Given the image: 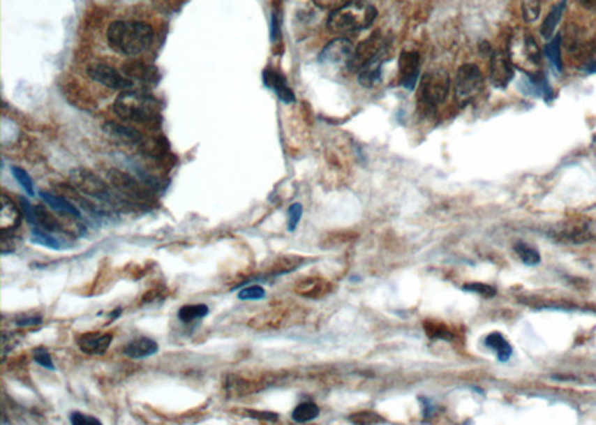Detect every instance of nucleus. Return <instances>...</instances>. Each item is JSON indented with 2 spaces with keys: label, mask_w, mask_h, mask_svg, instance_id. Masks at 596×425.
<instances>
[{
  "label": "nucleus",
  "mask_w": 596,
  "mask_h": 425,
  "mask_svg": "<svg viewBox=\"0 0 596 425\" xmlns=\"http://www.w3.org/2000/svg\"><path fill=\"white\" fill-rule=\"evenodd\" d=\"M40 199L45 202L51 209H54L55 212L68 215L75 218V220H81L82 215L81 211L76 208L72 200L66 199V195H59V194H52V193H47V191H40L39 193Z\"/></svg>",
  "instance_id": "obj_22"
},
{
  "label": "nucleus",
  "mask_w": 596,
  "mask_h": 425,
  "mask_svg": "<svg viewBox=\"0 0 596 425\" xmlns=\"http://www.w3.org/2000/svg\"><path fill=\"white\" fill-rule=\"evenodd\" d=\"M424 329H425L426 334L431 337V339H443V341L454 339V333H452L443 322L425 321Z\"/></svg>",
  "instance_id": "obj_33"
},
{
  "label": "nucleus",
  "mask_w": 596,
  "mask_h": 425,
  "mask_svg": "<svg viewBox=\"0 0 596 425\" xmlns=\"http://www.w3.org/2000/svg\"><path fill=\"white\" fill-rule=\"evenodd\" d=\"M331 290H333L331 283L327 279L319 278V276L304 278L301 281H298L294 287V291L298 294V296L306 297V299H322L327 296V294H329Z\"/></svg>",
  "instance_id": "obj_18"
},
{
  "label": "nucleus",
  "mask_w": 596,
  "mask_h": 425,
  "mask_svg": "<svg viewBox=\"0 0 596 425\" xmlns=\"http://www.w3.org/2000/svg\"><path fill=\"white\" fill-rule=\"evenodd\" d=\"M248 415L253 419H260V421H278V415L271 412H257V410H248Z\"/></svg>",
  "instance_id": "obj_46"
},
{
  "label": "nucleus",
  "mask_w": 596,
  "mask_h": 425,
  "mask_svg": "<svg viewBox=\"0 0 596 425\" xmlns=\"http://www.w3.org/2000/svg\"><path fill=\"white\" fill-rule=\"evenodd\" d=\"M35 225L43 228L48 233H64V227L43 204L35 206Z\"/></svg>",
  "instance_id": "obj_25"
},
{
  "label": "nucleus",
  "mask_w": 596,
  "mask_h": 425,
  "mask_svg": "<svg viewBox=\"0 0 596 425\" xmlns=\"http://www.w3.org/2000/svg\"><path fill=\"white\" fill-rule=\"evenodd\" d=\"M35 361L38 364H40L42 367H45L48 370H54L55 366L52 363V358L50 355V352L45 350V348H38L35 351Z\"/></svg>",
  "instance_id": "obj_42"
},
{
  "label": "nucleus",
  "mask_w": 596,
  "mask_h": 425,
  "mask_svg": "<svg viewBox=\"0 0 596 425\" xmlns=\"http://www.w3.org/2000/svg\"><path fill=\"white\" fill-rule=\"evenodd\" d=\"M70 422L73 425H100V419H97L94 417L85 415V413L81 412H72L70 413Z\"/></svg>",
  "instance_id": "obj_41"
},
{
  "label": "nucleus",
  "mask_w": 596,
  "mask_h": 425,
  "mask_svg": "<svg viewBox=\"0 0 596 425\" xmlns=\"http://www.w3.org/2000/svg\"><path fill=\"white\" fill-rule=\"evenodd\" d=\"M584 69H586L589 73H595L596 72V60H590Z\"/></svg>",
  "instance_id": "obj_48"
},
{
  "label": "nucleus",
  "mask_w": 596,
  "mask_h": 425,
  "mask_svg": "<svg viewBox=\"0 0 596 425\" xmlns=\"http://www.w3.org/2000/svg\"><path fill=\"white\" fill-rule=\"evenodd\" d=\"M106 40L115 52L137 57L152 45L154 30L142 21H114L106 31Z\"/></svg>",
  "instance_id": "obj_1"
},
{
  "label": "nucleus",
  "mask_w": 596,
  "mask_h": 425,
  "mask_svg": "<svg viewBox=\"0 0 596 425\" xmlns=\"http://www.w3.org/2000/svg\"><path fill=\"white\" fill-rule=\"evenodd\" d=\"M114 341L110 333H84L78 337V346L84 354L88 355H103Z\"/></svg>",
  "instance_id": "obj_17"
},
{
  "label": "nucleus",
  "mask_w": 596,
  "mask_h": 425,
  "mask_svg": "<svg viewBox=\"0 0 596 425\" xmlns=\"http://www.w3.org/2000/svg\"><path fill=\"white\" fill-rule=\"evenodd\" d=\"M262 80L269 89H271L276 94H278V97L282 102L285 103L295 102V96H294V91L288 87V81H286L279 72L266 70L262 75Z\"/></svg>",
  "instance_id": "obj_23"
},
{
  "label": "nucleus",
  "mask_w": 596,
  "mask_h": 425,
  "mask_svg": "<svg viewBox=\"0 0 596 425\" xmlns=\"http://www.w3.org/2000/svg\"><path fill=\"white\" fill-rule=\"evenodd\" d=\"M303 215V206L301 203H292L288 208V230L294 232L298 223L301 220Z\"/></svg>",
  "instance_id": "obj_40"
},
{
  "label": "nucleus",
  "mask_w": 596,
  "mask_h": 425,
  "mask_svg": "<svg viewBox=\"0 0 596 425\" xmlns=\"http://www.w3.org/2000/svg\"><path fill=\"white\" fill-rule=\"evenodd\" d=\"M400 82L407 90H413L419 80V69H421V57L415 51H403L398 61Z\"/></svg>",
  "instance_id": "obj_13"
},
{
  "label": "nucleus",
  "mask_w": 596,
  "mask_h": 425,
  "mask_svg": "<svg viewBox=\"0 0 596 425\" xmlns=\"http://www.w3.org/2000/svg\"><path fill=\"white\" fill-rule=\"evenodd\" d=\"M167 149H169V144L164 137H152L148 142H145L142 148V151L145 152L148 157L156 158V160L164 158L165 154H167Z\"/></svg>",
  "instance_id": "obj_29"
},
{
  "label": "nucleus",
  "mask_w": 596,
  "mask_h": 425,
  "mask_svg": "<svg viewBox=\"0 0 596 425\" xmlns=\"http://www.w3.org/2000/svg\"><path fill=\"white\" fill-rule=\"evenodd\" d=\"M355 54V47L346 38H337L328 42L319 54V63L327 68L349 69Z\"/></svg>",
  "instance_id": "obj_8"
},
{
  "label": "nucleus",
  "mask_w": 596,
  "mask_h": 425,
  "mask_svg": "<svg viewBox=\"0 0 596 425\" xmlns=\"http://www.w3.org/2000/svg\"><path fill=\"white\" fill-rule=\"evenodd\" d=\"M580 5L589 13L596 14V0H580Z\"/></svg>",
  "instance_id": "obj_47"
},
{
  "label": "nucleus",
  "mask_w": 596,
  "mask_h": 425,
  "mask_svg": "<svg viewBox=\"0 0 596 425\" xmlns=\"http://www.w3.org/2000/svg\"><path fill=\"white\" fill-rule=\"evenodd\" d=\"M507 56L514 68L528 75H535L542 66V52L534 36L525 29H517L510 36Z\"/></svg>",
  "instance_id": "obj_4"
},
{
  "label": "nucleus",
  "mask_w": 596,
  "mask_h": 425,
  "mask_svg": "<svg viewBox=\"0 0 596 425\" xmlns=\"http://www.w3.org/2000/svg\"><path fill=\"white\" fill-rule=\"evenodd\" d=\"M483 89V75L476 64H463L458 69L455 81V94L458 100L467 103L474 99Z\"/></svg>",
  "instance_id": "obj_9"
},
{
  "label": "nucleus",
  "mask_w": 596,
  "mask_h": 425,
  "mask_svg": "<svg viewBox=\"0 0 596 425\" xmlns=\"http://www.w3.org/2000/svg\"><path fill=\"white\" fill-rule=\"evenodd\" d=\"M121 312H123V309H121V308L115 309V312H114V313H110V318H112V320H115L117 317H119V315H121Z\"/></svg>",
  "instance_id": "obj_49"
},
{
  "label": "nucleus",
  "mask_w": 596,
  "mask_h": 425,
  "mask_svg": "<svg viewBox=\"0 0 596 425\" xmlns=\"http://www.w3.org/2000/svg\"><path fill=\"white\" fill-rule=\"evenodd\" d=\"M266 297V290L260 285H251V287H245L244 290H240L237 294L239 300H261Z\"/></svg>",
  "instance_id": "obj_37"
},
{
  "label": "nucleus",
  "mask_w": 596,
  "mask_h": 425,
  "mask_svg": "<svg viewBox=\"0 0 596 425\" xmlns=\"http://www.w3.org/2000/svg\"><path fill=\"white\" fill-rule=\"evenodd\" d=\"M491 80L495 87L498 89H505L513 80L514 72H513V64L507 56V52H495L491 59Z\"/></svg>",
  "instance_id": "obj_14"
},
{
  "label": "nucleus",
  "mask_w": 596,
  "mask_h": 425,
  "mask_svg": "<svg viewBox=\"0 0 596 425\" xmlns=\"http://www.w3.org/2000/svg\"><path fill=\"white\" fill-rule=\"evenodd\" d=\"M87 75L90 76V80L94 82L100 84L103 87H107L110 90L117 91H127L133 89V82L128 76L118 69L109 66L105 63H93L87 68Z\"/></svg>",
  "instance_id": "obj_10"
},
{
  "label": "nucleus",
  "mask_w": 596,
  "mask_h": 425,
  "mask_svg": "<svg viewBox=\"0 0 596 425\" xmlns=\"http://www.w3.org/2000/svg\"><path fill=\"white\" fill-rule=\"evenodd\" d=\"M267 378H245L241 375H228L224 379V388L230 396L245 397L255 394L269 385Z\"/></svg>",
  "instance_id": "obj_11"
},
{
  "label": "nucleus",
  "mask_w": 596,
  "mask_h": 425,
  "mask_svg": "<svg viewBox=\"0 0 596 425\" xmlns=\"http://www.w3.org/2000/svg\"><path fill=\"white\" fill-rule=\"evenodd\" d=\"M312 2L321 9H327V10H334L337 8H340L341 5L348 3L349 0H312Z\"/></svg>",
  "instance_id": "obj_45"
},
{
  "label": "nucleus",
  "mask_w": 596,
  "mask_h": 425,
  "mask_svg": "<svg viewBox=\"0 0 596 425\" xmlns=\"http://www.w3.org/2000/svg\"><path fill=\"white\" fill-rule=\"evenodd\" d=\"M449 89H450V78L446 70L443 69L428 70L426 73H424L421 82H419V89H417L419 107L428 114L434 112L435 109L441 103H445V100L447 99Z\"/></svg>",
  "instance_id": "obj_5"
},
{
  "label": "nucleus",
  "mask_w": 596,
  "mask_h": 425,
  "mask_svg": "<svg viewBox=\"0 0 596 425\" xmlns=\"http://www.w3.org/2000/svg\"><path fill=\"white\" fill-rule=\"evenodd\" d=\"M42 322V317L36 313H26V315H20L15 320V324L18 327H29V325H38Z\"/></svg>",
  "instance_id": "obj_43"
},
{
  "label": "nucleus",
  "mask_w": 596,
  "mask_h": 425,
  "mask_svg": "<svg viewBox=\"0 0 596 425\" xmlns=\"http://www.w3.org/2000/svg\"><path fill=\"white\" fill-rule=\"evenodd\" d=\"M539 10H542V3H539V0H523L522 14L526 23H532V21H535L539 15Z\"/></svg>",
  "instance_id": "obj_36"
},
{
  "label": "nucleus",
  "mask_w": 596,
  "mask_h": 425,
  "mask_svg": "<svg viewBox=\"0 0 596 425\" xmlns=\"http://www.w3.org/2000/svg\"><path fill=\"white\" fill-rule=\"evenodd\" d=\"M560 42L562 38L560 35H555L553 38L550 39V42L546 45V56L550 60L551 66H553L559 73L562 72V57H560Z\"/></svg>",
  "instance_id": "obj_31"
},
{
  "label": "nucleus",
  "mask_w": 596,
  "mask_h": 425,
  "mask_svg": "<svg viewBox=\"0 0 596 425\" xmlns=\"http://www.w3.org/2000/svg\"><path fill=\"white\" fill-rule=\"evenodd\" d=\"M514 251H516V254L519 255V258H521L526 266H537V264L542 263V255H539L538 251L532 246H529L523 242H519V244H516Z\"/></svg>",
  "instance_id": "obj_32"
},
{
  "label": "nucleus",
  "mask_w": 596,
  "mask_h": 425,
  "mask_svg": "<svg viewBox=\"0 0 596 425\" xmlns=\"http://www.w3.org/2000/svg\"><path fill=\"white\" fill-rule=\"evenodd\" d=\"M209 313V306L207 304H185L178 312V318L184 322V324H190L194 322L197 320L204 318L206 315Z\"/></svg>",
  "instance_id": "obj_28"
},
{
  "label": "nucleus",
  "mask_w": 596,
  "mask_h": 425,
  "mask_svg": "<svg viewBox=\"0 0 596 425\" xmlns=\"http://www.w3.org/2000/svg\"><path fill=\"white\" fill-rule=\"evenodd\" d=\"M107 181L112 187L118 191L119 197H123L127 202H133L139 204H147L152 202L151 191L145 185H142L135 177L121 169H109L107 170Z\"/></svg>",
  "instance_id": "obj_7"
},
{
  "label": "nucleus",
  "mask_w": 596,
  "mask_h": 425,
  "mask_svg": "<svg viewBox=\"0 0 596 425\" xmlns=\"http://www.w3.org/2000/svg\"><path fill=\"white\" fill-rule=\"evenodd\" d=\"M10 173H13L14 178L17 179V182L21 185V188H23L29 195H35V187H33V179L30 178L29 173L20 166H13L10 167Z\"/></svg>",
  "instance_id": "obj_35"
},
{
  "label": "nucleus",
  "mask_w": 596,
  "mask_h": 425,
  "mask_svg": "<svg viewBox=\"0 0 596 425\" xmlns=\"http://www.w3.org/2000/svg\"><path fill=\"white\" fill-rule=\"evenodd\" d=\"M484 345H486L489 350L495 351L496 358H498L501 363L509 361L510 357L513 355L512 345L509 343V341H507L501 333L495 331V333L488 334L486 339H484Z\"/></svg>",
  "instance_id": "obj_26"
},
{
  "label": "nucleus",
  "mask_w": 596,
  "mask_h": 425,
  "mask_svg": "<svg viewBox=\"0 0 596 425\" xmlns=\"http://www.w3.org/2000/svg\"><path fill=\"white\" fill-rule=\"evenodd\" d=\"M463 290L474 292V294H479V296H482L484 299H492L496 294L495 287L486 285V283H467V285H463Z\"/></svg>",
  "instance_id": "obj_38"
},
{
  "label": "nucleus",
  "mask_w": 596,
  "mask_h": 425,
  "mask_svg": "<svg viewBox=\"0 0 596 425\" xmlns=\"http://www.w3.org/2000/svg\"><path fill=\"white\" fill-rule=\"evenodd\" d=\"M386 59V48H383L379 54H376L366 66L358 72V81L366 89H371L380 81L382 76V64Z\"/></svg>",
  "instance_id": "obj_19"
},
{
  "label": "nucleus",
  "mask_w": 596,
  "mask_h": 425,
  "mask_svg": "<svg viewBox=\"0 0 596 425\" xmlns=\"http://www.w3.org/2000/svg\"><path fill=\"white\" fill-rule=\"evenodd\" d=\"M124 73L131 81H139L143 84H156L158 81L157 68L143 61L130 60L124 64Z\"/></svg>",
  "instance_id": "obj_20"
},
{
  "label": "nucleus",
  "mask_w": 596,
  "mask_h": 425,
  "mask_svg": "<svg viewBox=\"0 0 596 425\" xmlns=\"http://www.w3.org/2000/svg\"><path fill=\"white\" fill-rule=\"evenodd\" d=\"M565 8H567L565 0H560L559 3H556L553 8H551V10H550V13L547 14V17L543 21L542 29H539V31H542V36L544 39L550 40L551 38L555 36L556 27L560 23L562 15H564V13H565Z\"/></svg>",
  "instance_id": "obj_27"
},
{
  "label": "nucleus",
  "mask_w": 596,
  "mask_h": 425,
  "mask_svg": "<svg viewBox=\"0 0 596 425\" xmlns=\"http://www.w3.org/2000/svg\"><path fill=\"white\" fill-rule=\"evenodd\" d=\"M70 185L82 193L85 197L98 200L100 203L114 206L118 202V197L110 190L107 182H105L100 177L96 175L94 172L85 167H76L69 175Z\"/></svg>",
  "instance_id": "obj_6"
},
{
  "label": "nucleus",
  "mask_w": 596,
  "mask_h": 425,
  "mask_svg": "<svg viewBox=\"0 0 596 425\" xmlns=\"http://www.w3.org/2000/svg\"><path fill=\"white\" fill-rule=\"evenodd\" d=\"M112 107L118 118L128 123L156 126L160 121L158 102L147 91L133 89L121 91Z\"/></svg>",
  "instance_id": "obj_3"
},
{
  "label": "nucleus",
  "mask_w": 596,
  "mask_h": 425,
  "mask_svg": "<svg viewBox=\"0 0 596 425\" xmlns=\"http://www.w3.org/2000/svg\"><path fill=\"white\" fill-rule=\"evenodd\" d=\"M349 421L355 422V424H380V422H385V419L380 418L378 413L366 412V410L353 413V415L349 417Z\"/></svg>",
  "instance_id": "obj_39"
},
{
  "label": "nucleus",
  "mask_w": 596,
  "mask_h": 425,
  "mask_svg": "<svg viewBox=\"0 0 596 425\" xmlns=\"http://www.w3.org/2000/svg\"><path fill=\"white\" fill-rule=\"evenodd\" d=\"M383 48H385V43L382 42V39L378 35H374L364 42H361L358 48H355V54H353V60L350 63L349 70L359 72Z\"/></svg>",
  "instance_id": "obj_15"
},
{
  "label": "nucleus",
  "mask_w": 596,
  "mask_h": 425,
  "mask_svg": "<svg viewBox=\"0 0 596 425\" xmlns=\"http://www.w3.org/2000/svg\"><path fill=\"white\" fill-rule=\"evenodd\" d=\"M123 352L126 357L131 359L148 358L158 352V343L156 341L149 339V337H137V339L128 342L124 346Z\"/></svg>",
  "instance_id": "obj_24"
},
{
  "label": "nucleus",
  "mask_w": 596,
  "mask_h": 425,
  "mask_svg": "<svg viewBox=\"0 0 596 425\" xmlns=\"http://www.w3.org/2000/svg\"><path fill=\"white\" fill-rule=\"evenodd\" d=\"M551 236H553L559 242L572 244V245L586 244L593 239L589 225L579 221H567L556 225L553 230H551Z\"/></svg>",
  "instance_id": "obj_12"
},
{
  "label": "nucleus",
  "mask_w": 596,
  "mask_h": 425,
  "mask_svg": "<svg viewBox=\"0 0 596 425\" xmlns=\"http://www.w3.org/2000/svg\"><path fill=\"white\" fill-rule=\"evenodd\" d=\"M318 417H319V408L315 405V403H311V401L300 403V405L292 410V419L300 424L313 421Z\"/></svg>",
  "instance_id": "obj_30"
},
{
  "label": "nucleus",
  "mask_w": 596,
  "mask_h": 425,
  "mask_svg": "<svg viewBox=\"0 0 596 425\" xmlns=\"http://www.w3.org/2000/svg\"><path fill=\"white\" fill-rule=\"evenodd\" d=\"M20 204H21V209H23V215L26 220L30 224L35 225V206H31L30 202L24 197H20Z\"/></svg>",
  "instance_id": "obj_44"
},
{
  "label": "nucleus",
  "mask_w": 596,
  "mask_h": 425,
  "mask_svg": "<svg viewBox=\"0 0 596 425\" xmlns=\"http://www.w3.org/2000/svg\"><path fill=\"white\" fill-rule=\"evenodd\" d=\"M30 241L33 244L40 245V246H45V248H50V249H61L63 248L61 242H59V239H55L51 234H48L47 230L45 232L39 230V228H33L31 233H30Z\"/></svg>",
  "instance_id": "obj_34"
},
{
  "label": "nucleus",
  "mask_w": 596,
  "mask_h": 425,
  "mask_svg": "<svg viewBox=\"0 0 596 425\" xmlns=\"http://www.w3.org/2000/svg\"><path fill=\"white\" fill-rule=\"evenodd\" d=\"M378 17V10L367 0H349L348 3L331 10L327 27L334 35H350L368 29Z\"/></svg>",
  "instance_id": "obj_2"
},
{
  "label": "nucleus",
  "mask_w": 596,
  "mask_h": 425,
  "mask_svg": "<svg viewBox=\"0 0 596 425\" xmlns=\"http://www.w3.org/2000/svg\"><path fill=\"white\" fill-rule=\"evenodd\" d=\"M2 209H0V230L2 233H13L21 224V212L17 204L6 194H2Z\"/></svg>",
  "instance_id": "obj_21"
},
{
  "label": "nucleus",
  "mask_w": 596,
  "mask_h": 425,
  "mask_svg": "<svg viewBox=\"0 0 596 425\" xmlns=\"http://www.w3.org/2000/svg\"><path fill=\"white\" fill-rule=\"evenodd\" d=\"M102 128L106 136L119 142V144L123 145H137V144H142L143 140V135L136 127H131L123 123L106 121Z\"/></svg>",
  "instance_id": "obj_16"
}]
</instances>
